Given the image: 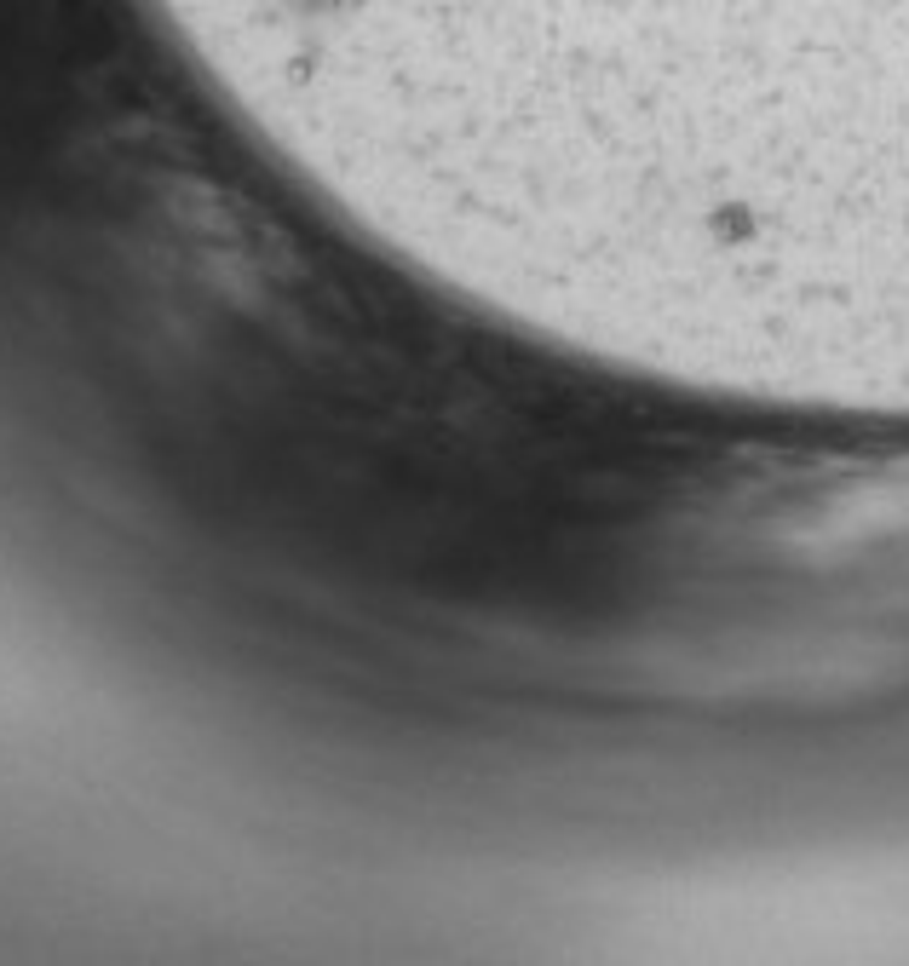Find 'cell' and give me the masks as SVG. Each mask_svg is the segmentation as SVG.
<instances>
[{
	"label": "cell",
	"mask_w": 909,
	"mask_h": 966,
	"mask_svg": "<svg viewBox=\"0 0 909 966\" xmlns=\"http://www.w3.org/2000/svg\"><path fill=\"white\" fill-rule=\"evenodd\" d=\"M380 259L570 363L909 426V0H139Z\"/></svg>",
	"instance_id": "6da1fadb"
}]
</instances>
